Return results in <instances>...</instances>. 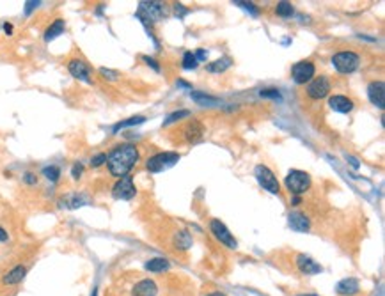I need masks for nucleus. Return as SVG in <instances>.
<instances>
[{
  "label": "nucleus",
  "mask_w": 385,
  "mask_h": 296,
  "mask_svg": "<svg viewBox=\"0 0 385 296\" xmlns=\"http://www.w3.org/2000/svg\"><path fill=\"white\" fill-rule=\"evenodd\" d=\"M8 240H9L8 230H6L4 227H0V242H8Z\"/></svg>",
  "instance_id": "nucleus-40"
},
{
  "label": "nucleus",
  "mask_w": 385,
  "mask_h": 296,
  "mask_svg": "<svg viewBox=\"0 0 385 296\" xmlns=\"http://www.w3.org/2000/svg\"><path fill=\"white\" fill-rule=\"evenodd\" d=\"M192 114H190V110H179V112H174V114H171V116L167 117L164 121V126H169V124H172V122H176V121H181V119H185V117H190Z\"/></svg>",
  "instance_id": "nucleus-28"
},
{
  "label": "nucleus",
  "mask_w": 385,
  "mask_h": 296,
  "mask_svg": "<svg viewBox=\"0 0 385 296\" xmlns=\"http://www.w3.org/2000/svg\"><path fill=\"white\" fill-rule=\"evenodd\" d=\"M346 158H348V162H350L351 167H353V168H358V167H360V164H358L357 158H353V156H346Z\"/></svg>",
  "instance_id": "nucleus-41"
},
{
  "label": "nucleus",
  "mask_w": 385,
  "mask_h": 296,
  "mask_svg": "<svg viewBox=\"0 0 385 296\" xmlns=\"http://www.w3.org/2000/svg\"><path fill=\"white\" fill-rule=\"evenodd\" d=\"M284 183H286V188H288L293 195H298L300 197V195L305 194V192L311 188V176H309L307 172L293 168V170L288 172Z\"/></svg>",
  "instance_id": "nucleus-2"
},
{
  "label": "nucleus",
  "mask_w": 385,
  "mask_h": 296,
  "mask_svg": "<svg viewBox=\"0 0 385 296\" xmlns=\"http://www.w3.org/2000/svg\"><path fill=\"white\" fill-rule=\"evenodd\" d=\"M84 174V165L80 164V162H77V164L73 165V168H71V176H73V180H80Z\"/></svg>",
  "instance_id": "nucleus-32"
},
{
  "label": "nucleus",
  "mask_w": 385,
  "mask_h": 296,
  "mask_svg": "<svg viewBox=\"0 0 385 296\" xmlns=\"http://www.w3.org/2000/svg\"><path fill=\"white\" fill-rule=\"evenodd\" d=\"M300 202H302V199H300L298 195H295V197H293V206H298Z\"/></svg>",
  "instance_id": "nucleus-44"
},
{
  "label": "nucleus",
  "mask_w": 385,
  "mask_h": 296,
  "mask_svg": "<svg viewBox=\"0 0 385 296\" xmlns=\"http://www.w3.org/2000/svg\"><path fill=\"white\" fill-rule=\"evenodd\" d=\"M179 158H181V154H179V152H174V151L158 152V154L148 158L146 168H148L149 172H153V174H156V172H164L165 168L172 167L176 162H179Z\"/></svg>",
  "instance_id": "nucleus-4"
},
{
  "label": "nucleus",
  "mask_w": 385,
  "mask_h": 296,
  "mask_svg": "<svg viewBox=\"0 0 385 296\" xmlns=\"http://www.w3.org/2000/svg\"><path fill=\"white\" fill-rule=\"evenodd\" d=\"M156 292H158V286L151 278H142L132 289V296H156Z\"/></svg>",
  "instance_id": "nucleus-15"
},
{
  "label": "nucleus",
  "mask_w": 385,
  "mask_h": 296,
  "mask_svg": "<svg viewBox=\"0 0 385 296\" xmlns=\"http://www.w3.org/2000/svg\"><path fill=\"white\" fill-rule=\"evenodd\" d=\"M234 4H236V6H241V8L247 9V11H250L252 14H257V8H254L252 2H241V0H236Z\"/></svg>",
  "instance_id": "nucleus-34"
},
{
  "label": "nucleus",
  "mask_w": 385,
  "mask_h": 296,
  "mask_svg": "<svg viewBox=\"0 0 385 296\" xmlns=\"http://www.w3.org/2000/svg\"><path fill=\"white\" fill-rule=\"evenodd\" d=\"M25 275H27V266L16 264V266H13V268H9L8 272L2 275L0 284L6 286V288H9V286H18L20 282L25 278Z\"/></svg>",
  "instance_id": "nucleus-11"
},
{
  "label": "nucleus",
  "mask_w": 385,
  "mask_h": 296,
  "mask_svg": "<svg viewBox=\"0 0 385 296\" xmlns=\"http://www.w3.org/2000/svg\"><path fill=\"white\" fill-rule=\"evenodd\" d=\"M135 184L132 176H123L112 186V197L117 200H130L135 197Z\"/></svg>",
  "instance_id": "nucleus-6"
},
{
  "label": "nucleus",
  "mask_w": 385,
  "mask_h": 296,
  "mask_svg": "<svg viewBox=\"0 0 385 296\" xmlns=\"http://www.w3.org/2000/svg\"><path fill=\"white\" fill-rule=\"evenodd\" d=\"M68 71L71 73V76H75L77 80H82V82L91 84L93 78H91V68L87 66L86 60L82 58H71L68 62Z\"/></svg>",
  "instance_id": "nucleus-10"
},
{
  "label": "nucleus",
  "mask_w": 385,
  "mask_h": 296,
  "mask_svg": "<svg viewBox=\"0 0 385 296\" xmlns=\"http://www.w3.org/2000/svg\"><path fill=\"white\" fill-rule=\"evenodd\" d=\"M178 86H179V87H185V89H192V86H190V84L183 82V80H178Z\"/></svg>",
  "instance_id": "nucleus-43"
},
{
  "label": "nucleus",
  "mask_w": 385,
  "mask_h": 296,
  "mask_svg": "<svg viewBox=\"0 0 385 296\" xmlns=\"http://www.w3.org/2000/svg\"><path fill=\"white\" fill-rule=\"evenodd\" d=\"M231 64H233V60H231L229 57H222L218 58V60H215V62L208 64L206 70L210 71V73H224L227 68H231Z\"/></svg>",
  "instance_id": "nucleus-24"
},
{
  "label": "nucleus",
  "mask_w": 385,
  "mask_h": 296,
  "mask_svg": "<svg viewBox=\"0 0 385 296\" xmlns=\"http://www.w3.org/2000/svg\"><path fill=\"white\" fill-rule=\"evenodd\" d=\"M144 268L153 273H162V272H167V270L171 268V262L164 258H155V259H149V261L144 264Z\"/></svg>",
  "instance_id": "nucleus-21"
},
{
  "label": "nucleus",
  "mask_w": 385,
  "mask_h": 296,
  "mask_svg": "<svg viewBox=\"0 0 385 296\" xmlns=\"http://www.w3.org/2000/svg\"><path fill=\"white\" fill-rule=\"evenodd\" d=\"M296 296H318V294H296Z\"/></svg>",
  "instance_id": "nucleus-46"
},
{
  "label": "nucleus",
  "mask_w": 385,
  "mask_h": 296,
  "mask_svg": "<svg viewBox=\"0 0 385 296\" xmlns=\"http://www.w3.org/2000/svg\"><path fill=\"white\" fill-rule=\"evenodd\" d=\"M288 224L293 230H296V232H307V230L311 229V220H309L303 213H300V211L289 213Z\"/></svg>",
  "instance_id": "nucleus-16"
},
{
  "label": "nucleus",
  "mask_w": 385,
  "mask_h": 296,
  "mask_svg": "<svg viewBox=\"0 0 385 296\" xmlns=\"http://www.w3.org/2000/svg\"><path fill=\"white\" fill-rule=\"evenodd\" d=\"M197 58H195V55L192 54V52H185L183 55V68L185 70H195L197 68Z\"/></svg>",
  "instance_id": "nucleus-29"
},
{
  "label": "nucleus",
  "mask_w": 385,
  "mask_h": 296,
  "mask_svg": "<svg viewBox=\"0 0 385 296\" xmlns=\"http://www.w3.org/2000/svg\"><path fill=\"white\" fill-rule=\"evenodd\" d=\"M86 202H87L86 197H84V195H78V194H70V195H66V197H63V199H61V206L70 208V210H75V208L84 206Z\"/></svg>",
  "instance_id": "nucleus-23"
},
{
  "label": "nucleus",
  "mask_w": 385,
  "mask_h": 296,
  "mask_svg": "<svg viewBox=\"0 0 385 296\" xmlns=\"http://www.w3.org/2000/svg\"><path fill=\"white\" fill-rule=\"evenodd\" d=\"M332 64H334V68L339 73L350 74L358 70V66H360V57L351 50L337 52V54L332 57Z\"/></svg>",
  "instance_id": "nucleus-3"
},
{
  "label": "nucleus",
  "mask_w": 385,
  "mask_h": 296,
  "mask_svg": "<svg viewBox=\"0 0 385 296\" xmlns=\"http://www.w3.org/2000/svg\"><path fill=\"white\" fill-rule=\"evenodd\" d=\"M275 12L280 16V18H291L293 14V6L289 2H279L275 8Z\"/></svg>",
  "instance_id": "nucleus-27"
},
{
  "label": "nucleus",
  "mask_w": 385,
  "mask_h": 296,
  "mask_svg": "<svg viewBox=\"0 0 385 296\" xmlns=\"http://www.w3.org/2000/svg\"><path fill=\"white\" fill-rule=\"evenodd\" d=\"M0 27H2V25H0Z\"/></svg>",
  "instance_id": "nucleus-48"
},
{
  "label": "nucleus",
  "mask_w": 385,
  "mask_h": 296,
  "mask_svg": "<svg viewBox=\"0 0 385 296\" xmlns=\"http://www.w3.org/2000/svg\"><path fill=\"white\" fill-rule=\"evenodd\" d=\"M330 89H332L330 80H328L325 74H321V76L312 78L311 82H309L307 96L311 98V100H321V98H325L328 92H330Z\"/></svg>",
  "instance_id": "nucleus-9"
},
{
  "label": "nucleus",
  "mask_w": 385,
  "mask_h": 296,
  "mask_svg": "<svg viewBox=\"0 0 385 296\" xmlns=\"http://www.w3.org/2000/svg\"><path fill=\"white\" fill-rule=\"evenodd\" d=\"M4 30H6V34H8V36H11L13 34V25L11 24H4Z\"/></svg>",
  "instance_id": "nucleus-42"
},
{
  "label": "nucleus",
  "mask_w": 385,
  "mask_h": 296,
  "mask_svg": "<svg viewBox=\"0 0 385 296\" xmlns=\"http://www.w3.org/2000/svg\"><path fill=\"white\" fill-rule=\"evenodd\" d=\"M172 245H174V248L179 250V252H185V250H188V248L192 246V236H190V232H187V230H178V232L174 234Z\"/></svg>",
  "instance_id": "nucleus-19"
},
{
  "label": "nucleus",
  "mask_w": 385,
  "mask_h": 296,
  "mask_svg": "<svg viewBox=\"0 0 385 296\" xmlns=\"http://www.w3.org/2000/svg\"><path fill=\"white\" fill-rule=\"evenodd\" d=\"M259 94L263 98H272V100H279V102L282 100V96H280V92L277 89H263Z\"/></svg>",
  "instance_id": "nucleus-31"
},
{
  "label": "nucleus",
  "mask_w": 385,
  "mask_h": 296,
  "mask_svg": "<svg viewBox=\"0 0 385 296\" xmlns=\"http://www.w3.org/2000/svg\"><path fill=\"white\" fill-rule=\"evenodd\" d=\"M39 4H41V2H27V4H25V12H27V14H29V12H31L32 9L38 8Z\"/></svg>",
  "instance_id": "nucleus-38"
},
{
  "label": "nucleus",
  "mask_w": 385,
  "mask_h": 296,
  "mask_svg": "<svg viewBox=\"0 0 385 296\" xmlns=\"http://www.w3.org/2000/svg\"><path fill=\"white\" fill-rule=\"evenodd\" d=\"M100 74H103V78H107V80H110V82L117 80V71L107 70V68H101V70H100Z\"/></svg>",
  "instance_id": "nucleus-33"
},
{
  "label": "nucleus",
  "mask_w": 385,
  "mask_h": 296,
  "mask_svg": "<svg viewBox=\"0 0 385 296\" xmlns=\"http://www.w3.org/2000/svg\"><path fill=\"white\" fill-rule=\"evenodd\" d=\"M181 135H183L185 142H188V144H195V142L201 140L202 135H204V126H202L199 121H195V119H192V121H188L187 124L183 126Z\"/></svg>",
  "instance_id": "nucleus-12"
},
{
  "label": "nucleus",
  "mask_w": 385,
  "mask_h": 296,
  "mask_svg": "<svg viewBox=\"0 0 385 296\" xmlns=\"http://www.w3.org/2000/svg\"><path fill=\"white\" fill-rule=\"evenodd\" d=\"M195 55V58H197V62H201V60H204V58L208 57V54L204 50H199L197 54H194Z\"/></svg>",
  "instance_id": "nucleus-39"
},
{
  "label": "nucleus",
  "mask_w": 385,
  "mask_h": 296,
  "mask_svg": "<svg viewBox=\"0 0 385 296\" xmlns=\"http://www.w3.org/2000/svg\"><path fill=\"white\" fill-rule=\"evenodd\" d=\"M210 230L213 232V236L222 243V245H226L227 248H238V242L233 238V234L229 232V229H227L220 220H217V218L211 220Z\"/></svg>",
  "instance_id": "nucleus-8"
},
{
  "label": "nucleus",
  "mask_w": 385,
  "mask_h": 296,
  "mask_svg": "<svg viewBox=\"0 0 385 296\" xmlns=\"http://www.w3.org/2000/svg\"><path fill=\"white\" fill-rule=\"evenodd\" d=\"M254 176H256L257 183L265 188L266 192H270V194L273 195H277L280 192V184L279 181H277L275 174H273L266 165H257V167L254 168Z\"/></svg>",
  "instance_id": "nucleus-5"
},
{
  "label": "nucleus",
  "mask_w": 385,
  "mask_h": 296,
  "mask_svg": "<svg viewBox=\"0 0 385 296\" xmlns=\"http://www.w3.org/2000/svg\"><path fill=\"white\" fill-rule=\"evenodd\" d=\"M142 60H144L148 66H151L153 70L155 71H160V66H158V62H156L155 58H151V57H148V55H142Z\"/></svg>",
  "instance_id": "nucleus-35"
},
{
  "label": "nucleus",
  "mask_w": 385,
  "mask_h": 296,
  "mask_svg": "<svg viewBox=\"0 0 385 296\" xmlns=\"http://www.w3.org/2000/svg\"><path fill=\"white\" fill-rule=\"evenodd\" d=\"M139 162V149L133 144H119L107 154V168L114 178L128 176Z\"/></svg>",
  "instance_id": "nucleus-1"
},
{
  "label": "nucleus",
  "mask_w": 385,
  "mask_h": 296,
  "mask_svg": "<svg viewBox=\"0 0 385 296\" xmlns=\"http://www.w3.org/2000/svg\"><path fill=\"white\" fill-rule=\"evenodd\" d=\"M314 73H316V68L311 60H300V62L293 64L291 68V76L296 84H307L311 82L312 78H314Z\"/></svg>",
  "instance_id": "nucleus-7"
},
{
  "label": "nucleus",
  "mask_w": 385,
  "mask_h": 296,
  "mask_svg": "<svg viewBox=\"0 0 385 296\" xmlns=\"http://www.w3.org/2000/svg\"><path fill=\"white\" fill-rule=\"evenodd\" d=\"M206 296H227V294H224V292H218V291H215V292H210V294H206Z\"/></svg>",
  "instance_id": "nucleus-45"
},
{
  "label": "nucleus",
  "mask_w": 385,
  "mask_h": 296,
  "mask_svg": "<svg viewBox=\"0 0 385 296\" xmlns=\"http://www.w3.org/2000/svg\"><path fill=\"white\" fill-rule=\"evenodd\" d=\"M335 291L341 296H353L360 291V284H358V280L353 277L342 278V280H339L337 286H335Z\"/></svg>",
  "instance_id": "nucleus-18"
},
{
  "label": "nucleus",
  "mask_w": 385,
  "mask_h": 296,
  "mask_svg": "<svg viewBox=\"0 0 385 296\" xmlns=\"http://www.w3.org/2000/svg\"><path fill=\"white\" fill-rule=\"evenodd\" d=\"M295 262H296V268H298L303 275H316V273L323 272L321 264H318L314 259L309 258V256H305V254H298Z\"/></svg>",
  "instance_id": "nucleus-13"
},
{
  "label": "nucleus",
  "mask_w": 385,
  "mask_h": 296,
  "mask_svg": "<svg viewBox=\"0 0 385 296\" xmlns=\"http://www.w3.org/2000/svg\"><path fill=\"white\" fill-rule=\"evenodd\" d=\"M64 28H66V24H64V20L63 18H57L54 22V24L50 25V27L45 30V41H52V39H55V38H59V36L63 34L64 32Z\"/></svg>",
  "instance_id": "nucleus-20"
},
{
  "label": "nucleus",
  "mask_w": 385,
  "mask_h": 296,
  "mask_svg": "<svg viewBox=\"0 0 385 296\" xmlns=\"http://www.w3.org/2000/svg\"><path fill=\"white\" fill-rule=\"evenodd\" d=\"M190 98L201 106H218L220 105V100H218V98L208 96V94H204V92H192Z\"/></svg>",
  "instance_id": "nucleus-22"
},
{
  "label": "nucleus",
  "mask_w": 385,
  "mask_h": 296,
  "mask_svg": "<svg viewBox=\"0 0 385 296\" xmlns=\"http://www.w3.org/2000/svg\"><path fill=\"white\" fill-rule=\"evenodd\" d=\"M174 12H176V16H178V18H183V16L188 12V9L183 8L181 4H174Z\"/></svg>",
  "instance_id": "nucleus-36"
},
{
  "label": "nucleus",
  "mask_w": 385,
  "mask_h": 296,
  "mask_svg": "<svg viewBox=\"0 0 385 296\" xmlns=\"http://www.w3.org/2000/svg\"><path fill=\"white\" fill-rule=\"evenodd\" d=\"M103 164H107V154L105 152H98L96 156L91 158V167H101Z\"/></svg>",
  "instance_id": "nucleus-30"
},
{
  "label": "nucleus",
  "mask_w": 385,
  "mask_h": 296,
  "mask_svg": "<svg viewBox=\"0 0 385 296\" xmlns=\"http://www.w3.org/2000/svg\"><path fill=\"white\" fill-rule=\"evenodd\" d=\"M24 180H25V183H27V184H36V183H38V178H36L32 172H27Z\"/></svg>",
  "instance_id": "nucleus-37"
},
{
  "label": "nucleus",
  "mask_w": 385,
  "mask_h": 296,
  "mask_svg": "<svg viewBox=\"0 0 385 296\" xmlns=\"http://www.w3.org/2000/svg\"><path fill=\"white\" fill-rule=\"evenodd\" d=\"M383 96H385V86L381 80H374L367 86V98L378 108H383Z\"/></svg>",
  "instance_id": "nucleus-14"
},
{
  "label": "nucleus",
  "mask_w": 385,
  "mask_h": 296,
  "mask_svg": "<svg viewBox=\"0 0 385 296\" xmlns=\"http://www.w3.org/2000/svg\"><path fill=\"white\" fill-rule=\"evenodd\" d=\"M144 121H146V117H144V116H133V117H130V119H126V121L117 122V124L114 126V133H117L119 130H123V128H128V126L142 124Z\"/></svg>",
  "instance_id": "nucleus-25"
},
{
  "label": "nucleus",
  "mask_w": 385,
  "mask_h": 296,
  "mask_svg": "<svg viewBox=\"0 0 385 296\" xmlns=\"http://www.w3.org/2000/svg\"><path fill=\"white\" fill-rule=\"evenodd\" d=\"M43 176L47 180H50L52 183H57L59 178H61V168L57 165H50V167H45L43 168Z\"/></svg>",
  "instance_id": "nucleus-26"
},
{
  "label": "nucleus",
  "mask_w": 385,
  "mask_h": 296,
  "mask_svg": "<svg viewBox=\"0 0 385 296\" xmlns=\"http://www.w3.org/2000/svg\"><path fill=\"white\" fill-rule=\"evenodd\" d=\"M328 106H330L334 112H339V114H348L353 110L355 103L351 102L348 96H341V94H335L328 100Z\"/></svg>",
  "instance_id": "nucleus-17"
},
{
  "label": "nucleus",
  "mask_w": 385,
  "mask_h": 296,
  "mask_svg": "<svg viewBox=\"0 0 385 296\" xmlns=\"http://www.w3.org/2000/svg\"><path fill=\"white\" fill-rule=\"evenodd\" d=\"M91 296H98V291H96V289H94V291H93V294H91Z\"/></svg>",
  "instance_id": "nucleus-47"
}]
</instances>
